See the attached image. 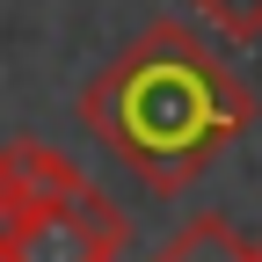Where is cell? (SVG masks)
Wrapping results in <instances>:
<instances>
[{"mask_svg": "<svg viewBox=\"0 0 262 262\" xmlns=\"http://www.w3.org/2000/svg\"><path fill=\"white\" fill-rule=\"evenodd\" d=\"M124 241H131V226H124V211H117V196H102V189L88 182L80 196L51 204L37 226H29L8 262H117Z\"/></svg>", "mask_w": 262, "mask_h": 262, "instance_id": "cell-3", "label": "cell"}, {"mask_svg": "<svg viewBox=\"0 0 262 262\" xmlns=\"http://www.w3.org/2000/svg\"><path fill=\"white\" fill-rule=\"evenodd\" d=\"M80 124L117 168H131V182H146L153 196H182L255 124V88L211 51V37L160 15L80 88Z\"/></svg>", "mask_w": 262, "mask_h": 262, "instance_id": "cell-1", "label": "cell"}, {"mask_svg": "<svg viewBox=\"0 0 262 262\" xmlns=\"http://www.w3.org/2000/svg\"><path fill=\"white\" fill-rule=\"evenodd\" d=\"M88 189V168L73 153H58L44 139H8L0 146V262L22 248V233L37 226L51 204Z\"/></svg>", "mask_w": 262, "mask_h": 262, "instance_id": "cell-2", "label": "cell"}, {"mask_svg": "<svg viewBox=\"0 0 262 262\" xmlns=\"http://www.w3.org/2000/svg\"><path fill=\"white\" fill-rule=\"evenodd\" d=\"M146 262H255V241H241L226 219H189V226H175L168 241H160Z\"/></svg>", "mask_w": 262, "mask_h": 262, "instance_id": "cell-4", "label": "cell"}, {"mask_svg": "<svg viewBox=\"0 0 262 262\" xmlns=\"http://www.w3.org/2000/svg\"><path fill=\"white\" fill-rule=\"evenodd\" d=\"M196 15H204L219 37H241V44H255L262 37V0H189Z\"/></svg>", "mask_w": 262, "mask_h": 262, "instance_id": "cell-5", "label": "cell"}, {"mask_svg": "<svg viewBox=\"0 0 262 262\" xmlns=\"http://www.w3.org/2000/svg\"><path fill=\"white\" fill-rule=\"evenodd\" d=\"M255 262H262V241H255Z\"/></svg>", "mask_w": 262, "mask_h": 262, "instance_id": "cell-6", "label": "cell"}]
</instances>
